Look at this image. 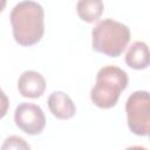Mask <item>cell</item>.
Here are the masks:
<instances>
[{
	"instance_id": "1",
	"label": "cell",
	"mask_w": 150,
	"mask_h": 150,
	"mask_svg": "<svg viewBox=\"0 0 150 150\" xmlns=\"http://www.w3.org/2000/svg\"><path fill=\"white\" fill-rule=\"evenodd\" d=\"M13 38L20 46L30 47L40 42L45 33V11L32 0H25L14 6L9 15Z\"/></svg>"
},
{
	"instance_id": "2",
	"label": "cell",
	"mask_w": 150,
	"mask_h": 150,
	"mask_svg": "<svg viewBox=\"0 0 150 150\" xmlns=\"http://www.w3.org/2000/svg\"><path fill=\"white\" fill-rule=\"evenodd\" d=\"M130 40L129 28L112 19L98 21L91 30V46L97 53L109 57L120 56Z\"/></svg>"
},
{
	"instance_id": "3",
	"label": "cell",
	"mask_w": 150,
	"mask_h": 150,
	"mask_svg": "<svg viewBox=\"0 0 150 150\" xmlns=\"http://www.w3.org/2000/svg\"><path fill=\"white\" fill-rule=\"evenodd\" d=\"M128 86L127 73L116 66H105L96 75V83L91 88V102L102 109L116 105L121 93Z\"/></svg>"
},
{
	"instance_id": "4",
	"label": "cell",
	"mask_w": 150,
	"mask_h": 150,
	"mask_svg": "<svg viewBox=\"0 0 150 150\" xmlns=\"http://www.w3.org/2000/svg\"><path fill=\"white\" fill-rule=\"evenodd\" d=\"M128 127L137 136H148L150 131V100L146 90L132 93L125 102Z\"/></svg>"
},
{
	"instance_id": "5",
	"label": "cell",
	"mask_w": 150,
	"mask_h": 150,
	"mask_svg": "<svg viewBox=\"0 0 150 150\" xmlns=\"http://www.w3.org/2000/svg\"><path fill=\"white\" fill-rule=\"evenodd\" d=\"M14 121L16 127L28 135H39L46 127L43 110L39 105L28 102H22L16 107Z\"/></svg>"
},
{
	"instance_id": "6",
	"label": "cell",
	"mask_w": 150,
	"mask_h": 150,
	"mask_svg": "<svg viewBox=\"0 0 150 150\" xmlns=\"http://www.w3.org/2000/svg\"><path fill=\"white\" fill-rule=\"evenodd\" d=\"M18 89L23 97L38 98L42 96L46 90V80L35 70H26L19 77Z\"/></svg>"
},
{
	"instance_id": "7",
	"label": "cell",
	"mask_w": 150,
	"mask_h": 150,
	"mask_svg": "<svg viewBox=\"0 0 150 150\" xmlns=\"http://www.w3.org/2000/svg\"><path fill=\"white\" fill-rule=\"evenodd\" d=\"M48 108L50 112L60 120H69L76 112L73 100L63 91H54L48 97Z\"/></svg>"
},
{
	"instance_id": "8",
	"label": "cell",
	"mask_w": 150,
	"mask_h": 150,
	"mask_svg": "<svg viewBox=\"0 0 150 150\" xmlns=\"http://www.w3.org/2000/svg\"><path fill=\"white\" fill-rule=\"evenodd\" d=\"M125 63L134 69L141 70L149 66V48L143 41H135L125 54Z\"/></svg>"
},
{
	"instance_id": "9",
	"label": "cell",
	"mask_w": 150,
	"mask_h": 150,
	"mask_svg": "<svg viewBox=\"0 0 150 150\" xmlns=\"http://www.w3.org/2000/svg\"><path fill=\"white\" fill-rule=\"evenodd\" d=\"M104 5L102 0H79L76 12L81 20L86 22L96 21L103 13Z\"/></svg>"
},
{
	"instance_id": "10",
	"label": "cell",
	"mask_w": 150,
	"mask_h": 150,
	"mask_svg": "<svg viewBox=\"0 0 150 150\" xmlns=\"http://www.w3.org/2000/svg\"><path fill=\"white\" fill-rule=\"evenodd\" d=\"M2 149H29V145L19 136H9L1 146Z\"/></svg>"
},
{
	"instance_id": "11",
	"label": "cell",
	"mask_w": 150,
	"mask_h": 150,
	"mask_svg": "<svg viewBox=\"0 0 150 150\" xmlns=\"http://www.w3.org/2000/svg\"><path fill=\"white\" fill-rule=\"evenodd\" d=\"M9 108V100L7 95L4 93V90L0 88V120L7 114Z\"/></svg>"
},
{
	"instance_id": "12",
	"label": "cell",
	"mask_w": 150,
	"mask_h": 150,
	"mask_svg": "<svg viewBox=\"0 0 150 150\" xmlns=\"http://www.w3.org/2000/svg\"><path fill=\"white\" fill-rule=\"evenodd\" d=\"M6 4H7V0H0V13H1V12L5 9Z\"/></svg>"
}]
</instances>
